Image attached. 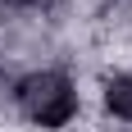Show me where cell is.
I'll use <instances>...</instances> for the list:
<instances>
[{"label":"cell","instance_id":"7a4b0ae2","mask_svg":"<svg viewBox=\"0 0 132 132\" xmlns=\"http://www.w3.org/2000/svg\"><path fill=\"white\" fill-rule=\"evenodd\" d=\"M105 105L119 114V119H132V78H109L105 82Z\"/></svg>","mask_w":132,"mask_h":132},{"label":"cell","instance_id":"6da1fadb","mask_svg":"<svg viewBox=\"0 0 132 132\" xmlns=\"http://www.w3.org/2000/svg\"><path fill=\"white\" fill-rule=\"evenodd\" d=\"M18 105L41 128H64L78 114V91L64 73H32L18 82Z\"/></svg>","mask_w":132,"mask_h":132}]
</instances>
